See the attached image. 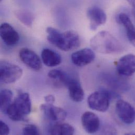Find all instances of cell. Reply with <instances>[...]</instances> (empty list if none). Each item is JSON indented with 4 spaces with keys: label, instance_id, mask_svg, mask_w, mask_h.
Wrapping results in <instances>:
<instances>
[{
    "label": "cell",
    "instance_id": "1",
    "mask_svg": "<svg viewBox=\"0 0 135 135\" xmlns=\"http://www.w3.org/2000/svg\"><path fill=\"white\" fill-rule=\"evenodd\" d=\"M47 39L60 50L68 52L77 49L80 45L79 36L77 32L69 30L64 33L52 27L46 29Z\"/></svg>",
    "mask_w": 135,
    "mask_h": 135
},
{
    "label": "cell",
    "instance_id": "2",
    "mask_svg": "<svg viewBox=\"0 0 135 135\" xmlns=\"http://www.w3.org/2000/svg\"><path fill=\"white\" fill-rule=\"evenodd\" d=\"M91 48L102 54H115L123 51L124 47L121 42L107 31H101L91 38L90 41Z\"/></svg>",
    "mask_w": 135,
    "mask_h": 135
},
{
    "label": "cell",
    "instance_id": "3",
    "mask_svg": "<svg viewBox=\"0 0 135 135\" xmlns=\"http://www.w3.org/2000/svg\"><path fill=\"white\" fill-rule=\"evenodd\" d=\"M32 103L30 95L27 93L19 95L11 104L6 114L15 122H27V116L31 113Z\"/></svg>",
    "mask_w": 135,
    "mask_h": 135
},
{
    "label": "cell",
    "instance_id": "4",
    "mask_svg": "<svg viewBox=\"0 0 135 135\" xmlns=\"http://www.w3.org/2000/svg\"><path fill=\"white\" fill-rule=\"evenodd\" d=\"M23 70L20 66L6 60H0V81L12 84L21 78Z\"/></svg>",
    "mask_w": 135,
    "mask_h": 135
},
{
    "label": "cell",
    "instance_id": "5",
    "mask_svg": "<svg viewBox=\"0 0 135 135\" xmlns=\"http://www.w3.org/2000/svg\"><path fill=\"white\" fill-rule=\"evenodd\" d=\"M110 97V94L108 91L98 90L94 92L88 97V105L93 110L105 112L109 107Z\"/></svg>",
    "mask_w": 135,
    "mask_h": 135
},
{
    "label": "cell",
    "instance_id": "6",
    "mask_svg": "<svg viewBox=\"0 0 135 135\" xmlns=\"http://www.w3.org/2000/svg\"><path fill=\"white\" fill-rule=\"evenodd\" d=\"M116 110L119 119L125 124H131L135 120V109L131 104L119 100L116 104Z\"/></svg>",
    "mask_w": 135,
    "mask_h": 135
},
{
    "label": "cell",
    "instance_id": "7",
    "mask_svg": "<svg viewBox=\"0 0 135 135\" xmlns=\"http://www.w3.org/2000/svg\"><path fill=\"white\" fill-rule=\"evenodd\" d=\"M19 57L24 64L33 70L38 71L42 68V63L40 57L35 52L29 49H21L19 52Z\"/></svg>",
    "mask_w": 135,
    "mask_h": 135
},
{
    "label": "cell",
    "instance_id": "8",
    "mask_svg": "<svg viewBox=\"0 0 135 135\" xmlns=\"http://www.w3.org/2000/svg\"><path fill=\"white\" fill-rule=\"evenodd\" d=\"M40 109L49 120L54 122H63L67 117V113L64 109L55 106L53 104H42L40 106Z\"/></svg>",
    "mask_w": 135,
    "mask_h": 135
},
{
    "label": "cell",
    "instance_id": "9",
    "mask_svg": "<svg viewBox=\"0 0 135 135\" xmlns=\"http://www.w3.org/2000/svg\"><path fill=\"white\" fill-rule=\"evenodd\" d=\"M95 59V53L93 50L85 48L73 53L71 55V60L74 65L82 67L86 66Z\"/></svg>",
    "mask_w": 135,
    "mask_h": 135
},
{
    "label": "cell",
    "instance_id": "10",
    "mask_svg": "<svg viewBox=\"0 0 135 135\" xmlns=\"http://www.w3.org/2000/svg\"><path fill=\"white\" fill-rule=\"evenodd\" d=\"M118 74L123 76H132L135 71V57L129 54L121 57L118 61L116 66Z\"/></svg>",
    "mask_w": 135,
    "mask_h": 135
},
{
    "label": "cell",
    "instance_id": "11",
    "mask_svg": "<svg viewBox=\"0 0 135 135\" xmlns=\"http://www.w3.org/2000/svg\"><path fill=\"white\" fill-rule=\"evenodd\" d=\"M87 15L90 21V28L96 30L99 26L104 24L107 20V15L103 9L98 6L89 7Z\"/></svg>",
    "mask_w": 135,
    "mask_h": 135
},
{
    "label": "cell",
    "instance_id": "12",
    "mask_svg": "<svg viewBox=\"0 0 135 135\" xmlns=\"http://www.w3.org/2000/svg\"><path fill=\"white\" fill-rule=\"evenodd\" d=\"M0 37L9 46L17 44L20 40L18 32L9 24L3 23L0 25Z\"/></svg>",
    "mask_w": 135,
    "mask_h": 135
},
{
    "label": "cell",
    "instance_id": "13",
    "mask_svg": "<svg viewBox=\"0 0 135 135\" xmlns=\"http://www.w3.org/2000/svg\"><path fill=\"white\" fill-rule=\"evenodd\" d=\"M81 124L85 131L88 134H94L99 129L100 120L95 114L91 112L84 113L81 116Z\"/></svg>",
    "mask_w": 135,
    "mask_h": 135
},
{
    "label": "cell",
    "instance_id": "14",
    "mask_svg": "<svg viewBox=\"0 0 135 135\" xmlns=\"http://www.w3.org/2000/svg\"><path fill=\"white\" fill-rule=\"evenodd\" d=\"M66 86L68 88L69 96L73 101L78 103L83 100L85 96L84 91L78 81L70 78Z\"/></svg>",
    "mask_w": 135,
    "mask_h": 135
},
{
    "label": "cell",
    "instance_id": "15",
    "mask_svg": "<svg viewBox=\"0 0 135 135\" xmlns=\"http://www.w3.org/2000/svg\"><path fill=\"white\" fill-rule=\"evenodd\" d=\"M117 21L123 25L129 42L133 45H135V27L129 16L125 13H121L117 16Z\"/></svg>",
    "mask_w": 135,
    "mask_h": 135
},
{
    "label": "cell",
    "instance_id": "16",
    "mask_svg": "<svg viewBox=\"0 0 135 135\" xmlns=\"http://www.w3.org/2000/svg\"><path fill=\"white\" fill-rule=\"evenodd\" d=\"M43 63L48 67H55L62 62V57L55 51L49 49H44L41 53Z\"/></svg>",
    "mask_w": 135,
    "mask_h": 135
},
{
    "label": "cell",
    "instance_id": "17",
    "mask_svg": "<svg viewBox=\"0 0 135 135\" xmlns=\"http://www.w3.org/2000/svg\"><path fill=\"white\" fill-rule=\"evenodd\" d=\"M74 132V128L66 123L55 124L51 127L50 129V134L51 135H73Z\"/></svg>",
    "mask_w": 135,
    "mask_h": 135
},
{
    "label": "cell",
    "instance_id": "18",
    "mask_svg": "<svg viewBox=\"0 0 135 135\" xmlns=\"http://www.w3.org/2000/svg\"><path fill=\"white\" fill-rule=\"evenodd\" d=\"M13 94L12 91L7 89L0 91V110L6 113L7 109L12 103Z\"/></svg>",
    "mask_w": 135,
    "mask_h": 135
},
{
    "label": "cell",
    "instance_id": "19",
    "mask_svg": "<svg viewBox=\"0 0 135 135\" xmlns=\"http://www.w3.org/2000/svg\"><path fill=\"white\" fill-rule=\"evenodd\" d=\"M15 15L18 20L25 25L30 27L32 25L34 17L32 13L24 9L17 10L15 12Z\"/></svg>",
    "mask_w": 135,
    "mask_h": 135
},
{
    "label": "cell",
    "instance_id": "20",
    "mask_svg": "<svg viewBox=\"0 0 135 135\" xmlns=\"http://www.w3.org/2000/svg\"><path fill=\"white\" fill-rule=\"evenodd\" d=\"M48 76L50 78L60 81L65 86L70 78L63 71L57 69L50 70L48 73Z\"/></svg>",
    "mask_w": 135,
    "mask_h": 135
},
{
    "label": "cell",
    "instance_id": "21",
    "mask_svg": "<svg viewBox=\"0 0 135 135\" xmlns=\"http://www.w3.org/2000/svg\"><path fill=\"white\" fill-rule=\"evenodd\" d=\"M23 134L26 135H40V132L38 127L34 125L26 126L23 129Z\"/></svg>",
    "mask_w": 135,
    "mask_h": 135
},
{
    "label": "cell",
    "instance_id": "22",
    "mask_svg": "<svg viewBox=\"0 0 135 135\" xmlns=\"http://www.w3.org/2000/svg\"><path fill=\"white\" fill-rule=\"evenodd\" d=\"M9 128L4 122L0 120V135H6L9 134Z\"/></svg>",
    "mask_w": 135,
    "mask_h": 135
},
{
    "label": "cell",
    "instance_id": "23",
    "mask_svg": "<svg viewBox=\"0 0 135 135\" xmlns=\"http://www.w3.org/2000/svg\"><path fill=\"white\" fill-rule=\"evenodd\" d=\"M44 100L47 104H53L55 101V98L52 95H49L44 97Z\"/></svg>",
    "mask_w": 135,
    "mask_h": 135
},
{
    "label": "cell",
    "instance_id": "24",
    "mask_svg": "<svg viewBox=\"0 0 135 135\" xmlns=\"http://www.w3.org/2000/svg\"><path fill=\"white\" fill-rule=\"evenodd\" d=\"M127 1L132 6L134 7L135 6V0H127Z\"/></svg>",
    "mask_w": 135,
    "mask_h": 135
},
{
    "label": "cell",
    "instance_id": "25",
    "mask_svg": "<svg viewBox=\"0 0 135 135\" xmlns=\"http://www.w3.org/2000/svg\"><path fill=\"white\" fill-rule=\"evenodd\" d=\"M2 0H0V2H2Z\"/></svg>",
    "mask_w": 135,
    "mask_h": 135
}]
</instances>
